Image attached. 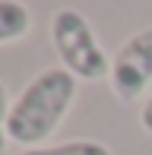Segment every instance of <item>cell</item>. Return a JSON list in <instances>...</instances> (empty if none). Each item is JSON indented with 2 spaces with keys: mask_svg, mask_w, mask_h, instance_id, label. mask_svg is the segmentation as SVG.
Returning a JSON list of instances; mask_svg holds the SVG:
<instances>
[{
  "mask_svg": "<svg viewBox=\"0 0 152 155\" xmlns=\"http://www.w3.org/2000/svg\"><path fill=\"white\" fill-rule=\"evenodd\" d=\"M76 101V79L64 67H51L35 73L19 98H13L6 117V136L25 149H38L57 133L67 111Z\"/></svg>",
  "mask_w": 152,
  "mask_h": 155,
  "instance_id": "cell-1",
  "label": "cell"
},
{
  "mask_svg": "<svg viewBox=\"0 0 152 155\" xmlns=\"http://www.w3.org/2000/svg\"><path fill=\"white\" fill-rule=\"evenodd\" d=\"M51 41L60 67L82 82H98L111 76V57L105 54L95 29L79 10H57L51 16Z\"/></svg>",
  "mask_w": 152,
  "mask_h": 155,
  "instance_id": "cell-2",
  "label": "cell"
},
{
  "mask_svg": "<svg viewBox=\"0 0 152 155\" xmlns=\"http://www.w3.org/2000/svg\"><path fill=\"white\" fill-rule=\"evenodd\" d=\"M111 92L121 101H140L152 86V25L140 29L111 57Z\"/></svg>",
  "mask_w": 152,
  "mask_h": 155,
  "instance_id": "cell-3",
  "label": "cell"
},
{
  "mask_svg": "<svg viewBox=\"0 0 152 155\" xmlns=\"http://www.w3.org/2000/svg\"><path fill=\"white\" fill-rule=\"evenodd\" d=\"M32 16L22 3L16 0H0V45H10V41H19L29 35Z\"/></svg>",
  "mask_w": 152,
  "mask_h": 155,
  "instance_id": "cell-4",
  "label": "cell"
},
{
  "mask_svg": "<svg viewBox=\"0 0 152 155\" xmlns=\"http://www.w3.org/2000/svg\"><path fill=\"white\" fill-rule=\"evenodd\" d=\"M19 155H114L98 139H67L54 146H38V149H22Z\"/></svg>",
  "mask_w": 152,
  "mask_h": 155,
  "instance_id": "cell-5",
  "label": "cell"
},
{
  "mask_svg": "<svg viewBox=\"0 0 152 155\" xmlns=\"http://www.w3.org/2000/svg\"><path fill=\"white\" fill-rule=\"evenodd\" d=\"M10 92H6V86H3V79H0V155H3L6 149V143H10V136H6V117H10Z\"/></svg>",
  "mask_w": 152,
  "mask_h": 155,
  "instance_id": "cell-6",
  "label": "cell"
},
{
  "mask_svg": "<svg viewBox=\"0 0 152 155\" xmlns=\"http://www.w3.org/2000/svg\"><path fill=\"white\" fill-rule=\"evenodd\" d=\"M140 124H143V130L152 136V92L146 95V101H143V111H140Z\"/></svg>",
  "mask_w": 152,
  "mask_h": 155,
  "instance_id": "cell-7",
  "label": "cell"
}]
</instances>
